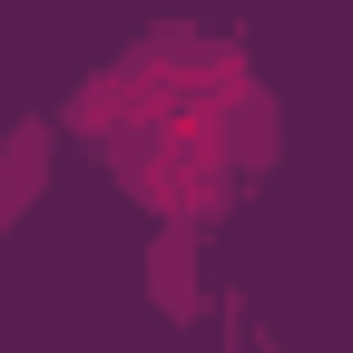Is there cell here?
I'll return each instance as SVG.
<instances>
[{"label": "cell", "mask_w": 353, "mask_h": 353, "mask_svg": "<svg viewBox=\"0 0 353 353\" xmlns=\"http://www.w3.org/2000/svg\"><path fill=\"white\" fill-rule=\"evenodd\" d=\"M79 128L138 176V196L206 216V206H226L236 176L265 157V88L236 69V50L157 39V50L118 59L88 88Z\"/></svg>", "instance_id": "1"}]
</instances>
